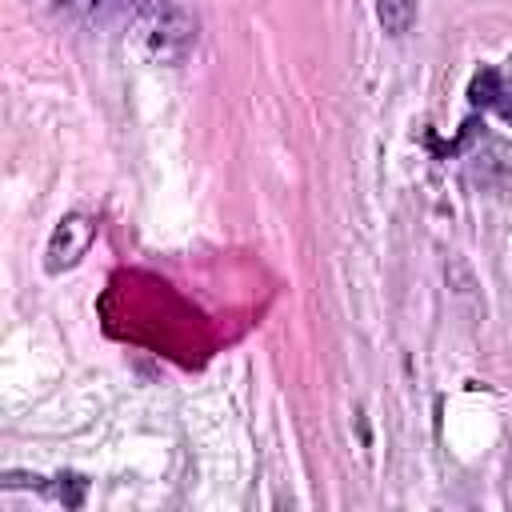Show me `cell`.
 <instances>
[{"label": "cell", "instance_id": "3", "mask_svg": "<svg viewBox=\"0 0 512 512\" xmlns=\"http://www.w3.org/2000/svg\"><path fill=\"white\" fill-rule=\"evenodd\" d=\"M472 104L496 108L504 120H512V68H480L472 80Z\"/></svg>", "mask_w": 512, "mask_h": 512}, {"label": "cell", "instance_id": "5", "mask_svg": "<svg viewBox=\"0 0 512 512\" xmlns=\"http://www.w3.org/2000/svg\"><path fill=\"white\" fill-rule=\"evenodd\" d=\"M60 4H64V8H72V12H92L100 0H60Z\"/></svg>", "mask_w": 512, "mask_h": 512}, {"label": "cell", "instance_id": "4", "mask_svg": "<svg viewBox=\"0 0 512 512\" xmlns=\"http://www.w3.org/2000/svg\"><path fill=\"white\" fill-rule=\"evenodd\" d=\"M376 4V20L388 36H404L416 20V0H372Z\"/></svg>", "mask_w": 512, "mask_h": 512}, {"label": "cell", "instance_id": "2", "mask_svg": "<svg viewBox=\"0 0 512 512\" xmlns=\"http://www.w3.org/2000/svg\"><path fill=\"white\" fill-rule=\"evenodd\" d=\"M92 240H96V224H92V216H84V212H68V216L52 228V236H48L44 268H48V272H64V268L80 264V256L92 248Z\"/></svg>", "mask_w": 512, "mask_h": 512}, {"label": "cell", "instance_id": "1", "mask_svg": "<svg viewBox=\"0 0 512 512\" xmlns=\"http://www.w3.org/2000/svg\"><path fill=\"white\" fill-rule=\"evenodd\" d=\"M144 40H148V52L164 64H176L188 56V48L196 44V20L188 16V8L180 4H160L152 8L148 16V28H144Z\"/></svg>", "mask_w": 512, "mask_h": 512}]
</instances>
